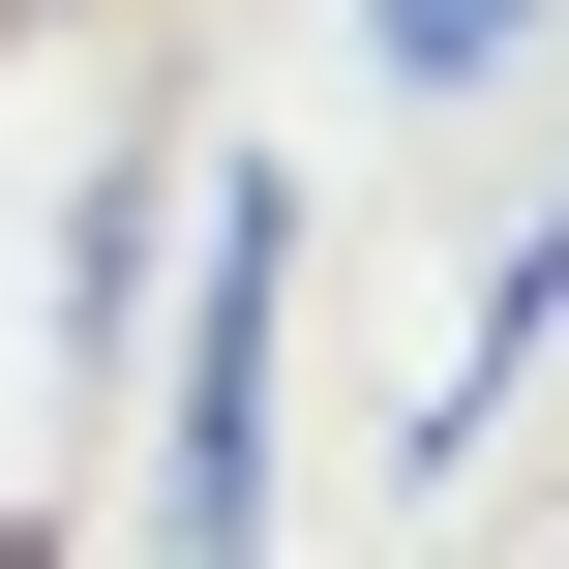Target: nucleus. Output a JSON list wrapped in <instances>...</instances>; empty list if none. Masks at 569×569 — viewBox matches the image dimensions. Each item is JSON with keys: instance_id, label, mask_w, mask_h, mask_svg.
<instances>
[{"instance_id": "f257e3e1", "label": "nucleus", "mask_w": 569, "mask_h": 569, "mask_svg": "<svg viewBox=\"0 0 569 569\" xmlns=\"http://www.w3.org/2000/svg\"><path fill=\"white\" fill-rule=\"evenodd\" d=\"M480 30H510V0H390V60H480Z\"/></svg>"}]
</instances>
